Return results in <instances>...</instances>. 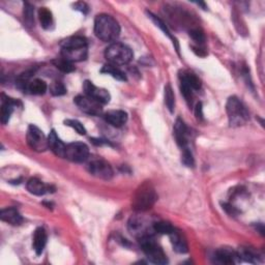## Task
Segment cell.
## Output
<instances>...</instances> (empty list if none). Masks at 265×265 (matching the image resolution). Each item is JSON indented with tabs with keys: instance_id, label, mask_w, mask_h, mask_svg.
<instances>
[{
	"instance_id": "8d00e7d4",
	"label": "cell",
	"mask_w": 265,
	"mask_h": 265,
	"mask_svg": "<svg viewBox=\"0 0 265 265\" xmlns=\"http://www.w3.org/2000/svg\"><path fill=\"white\" fill-rule=\"evenodd\" d=\"M195 116L198 120H203L204 115H203V107L202 103H198L195 108Z\"/></svg>"
},
{
	"instance_id": "f35d334b",
	"label": "cell",
	"mask_w": 265,
	"mask_h": 265,
	"mask_svg": "<svg viewBox=\"0 0 265 265\" xmlns=\"http://www.w3.org/2000/svg\"><path fill=\"white\" fill-rule=\"evenodd\" d=\"M223 208L226 210V212L228 213V214H230V215H237V214H239V212H237V210H236V208L235 207H233L232 205H230V204H227V203H224L223 204Z\"/></svg>"
},
{
	"instance_id": "1f68e13d",
	"label": "cell",
	"mask_w": 265,
	"mask_h": 265,
	"mask_svg": "<svg viewBox=\"0 0 265 265\" xmlns=\"http://www.w3.org/2000/svg\"><path fill=\"white\" fill-rule=\"evenodd\" d=\"M50 93L54 96H65L67 94V88L63 85L61 82H53V83L50 85Z\"/></svg>"
},
{
	"instance_id": "4316f807",
	"label": "cell",
	"mask_w": 265,
	"mask_h": 265,
	"mask_svg": "<svg viewBox=\"0 0 265 265\" xmlns=\"http://www.w3.org/2000/svg\"><path fill=\"white\" fill-rule=\"evenodd\" d=\"M164 98H165V105L167 107L170 113L174 112L175 109V96L173 93V89L170 84H167L165 86V90H164Z\"/></svg>"
},
{
	"instance_id": "603a6c76",
	"label": "cell",
	"mask_w": 265,
	"mask_h": 265,
	"mask_svg": "<svg viewBox=\"0 0 265 265\" xmlns=\"http://www.w3.org/2000/svg\"><path fill=\"white\" fill-rule=\"evenodd\" d=\"M47 88L48 86L46 84V82L41 79H34L33 81H30L26 87V89L28 90L31 95L35 96L44 95L46 91H47Z\"/></svg>"
},
{
	"instance_id": "f1b7e54d",
	"label": "cell",
	"mask_w": 265,
	"mask_h": 265,
	"mask_svg": "<svg viewBox=\"0 0 265 265\" xmlns=\"http://www.w3.org/2000/svg\"><path fill=\"white\" fill-rule=\"evenodd\" d=\"M174 230L175 228L167 222H158L153 224V231L159 234L170 235Z\"/></svg>"
},
{
	"instance_id": "ac0fdd59",
	"label": "cell",
	"mask_w": 265,
	"mask_h": 265,
	"mask_svg": "<svg viewBox=\"0 0 265 265\" xmlns=\"http://www.w3.org/2000/svg\"><path fill=\"white\" fill-rule=\"evenodd\" d=\"M104 118L112 126L120 127L127 121V114L122 110H111L105 114Z\"/></svg>"
},
{
	"instance_id": "836d02e7",
	"label": "cell",
	"mask_w": 265,
	"mask_h": 265,
	"mask_svg": "<svg viewBox=\"0 0 265 265\" xmlns=\"http://www.w3.org/2000/svg\"><path fill=\"white\" fill-rule=\"evenodd\" d=\"M181 163L184 164L187 167H193L194 166V158L193 154H192L191 150L188 147L182 148V153H181Z\"/></svg>"
},
{
	"instance_id": "7402d4cb",
	"label": "cell",
	"mask_w": 265,
	"mask_h": 265,
	"mask_svg": "<svg viewBox=\"0 0 265 265\" xmlns=\"http://www.w3.org/2000/svg\"><path fill=\"white\" fill-rule=\"evenodd\" d=\"M147 15H148V17L150 18V19L152 20V22H153L155 25H157V26L159 27V28H160V29H161V30L164 32V34L167 35L168 38H169V39L172 41L173 45L175 46V49H176L177 53H179V46H178V42H177V40L174 38V36H173V34L170 32V30L168 29L167 25L165 24V22H164L163 20H161L159 17H157V16H155V15H153V14H152V13H150V12H147Z\"/></svg>"
},
{
	"instance_id": "cb8c5ba5",
	"label": "cell",
	"mask_w": 265,
	"mask_h": 265,
	"mask_svg": "<svg viewBox=\"0 0 265 265\" xmlns=\"http://www.w3.org/2000/svg\"><path fill=\"white\" fill-rule=\"evenodd\" d=\"M100 72H103V74L106 75H110L111 77H113L118 81H126V76L124 72L120 69H118V67L111 65V63L105 65L103 69L100 70Z\"/></svg>"
},
{
	"instance_id": "52a82bcc",
	"label": "cell",
	"mask_w": 265,
	"mask_h": 265,
	"mask_svg": "<svg viewBox=\"0 0 265 265\" xmlns=\"http://www.w3.org/2000/svg\"><path fill=\"white\" fill-rule=\"evenodd\" d=\"M87 169L91 175L96 178L110 180L113 177V169L110 164L100 158H94L88 161Z\"/></svg>"
},
{
	"instance_id": "8992f818",
	"label": "cell",
	"mask_w": 265,
	"mask_h": 265,
	"mask_svg": "<svg viewBox=\"0 0 265 265\" xmlns=\"http://www.w3.org/2000/svg\"><path fill=\"white\" fill-rule=\"evenodd\" d=\"M141 249L146 255V257L154 264H167L168 259L161 246L155 242L152 235L144 236L139 240Z\"/></svg>"
},
{
	"instance_id": "9a60e30c",
	"label": "cell",
	"mask_w": 265,
	"mask_h": 265,
	"mask_svg": "<svg viewBox=\"0 0 265 265\" xmlns=\"http://www.w3.org/2000/svg\"><path fill=\"white\" fill-rule=\"evenodd\" d=\"M18 105H21L18 100L11 98L8 96H2V104H1V115H0V120H1L2 124H6L11 120V116L14 112V108Z\"/></svg>"
},
{
	"instance_id": "7c38bea8",
	"label": "cell",
	"mask_w": 265,
	"mask_h": 265,
	"mask_svg": "<svg viewBox=\"0 0 265 265\" xmlns=\"http://www.w3.org/2000/svg\"><path fill=\"white\" fill-rule=\"evenodd\" d=\"M83 89H84L85 96L96 99V102L100 103L102 105L108 104L109 102H110L111 96L110 94H109V91L104 88L96 87L93 82L85 81L83 84Z\"/></svg>"
},
{
	"instance_id": "5b68a950",
	"label": "cell",
	"mask_w": 265,
	"mask_h": 265,
	"mask_svg": "<svg viewBox=\"0 0 265 265\" xmlns=\"http://www.w3.org/2000/svg\"><path fill=\"white\" fill-rule=\"evenodd\" d=\"M105 57L109 63L118 66H125L134 57V53L130 47L122 43H113L105 51Z\"/></svg>"
},
{
	"instance_id": "8fae6325",
	"label": "cell",
	"mask_w": 265,
	"mask_h": 265,
	"mask_svg": "<svg viewBox=\"0 0 265 265\" xmlns=\"http://www.w3.org/2000/svg\"><path fill=\"white\" fill-rule=\"evenodd\" d=\"M74 102L82 112L91 116H99L103 113V105L87 96H77Z\"/></svg>"
},
{
	"instance_id": "f546056e",
	"label": "cell",
	"mask_w": 265,
	"mask_h": 265,
	"mask_svg": "<svg viewBox=\"0 0 265 265\" xmlns=\"http://www.w3.org/2000/svg\"><path fill=\"white\" fill-rule=\"evenodd\" d=\"M24 21L27 26H33L34 25V10L33 6L28 2L24 3V10H23Z\"/></svg>"
},
{
	"instance_id": "4fadbf2b",
	"label": "cell",
	"mask_w": 265,
	"mask_h": 265,
	"mask_svg": "<svg viewBox=\"0 0 265 265\" xmlns=\"http://www.w3.org/2000/svg\"><path fill=\"white\" fill-rule=\"evenodd\" d=\"M173 134H174V138L176 143L180 146L181 148L187 147L188 145V127L184 120L181 118H177L174 127H173Z\"/></svg>"
},
{
	"instance_id": "4dcf8cb0",
	"label": "cell",
	"mask_w": 265,
	"mask_h": 265,
	"mask_svg": "<svg viewBox=\"0 0 265 265\" xmlns=\"http://www.w3.org/2000/svg\"><path fill=\"white\" fill-rule=\"evenodd\" d=\"M237 253H239L241 260L243 259L244 261L250 262V263H256V262H257V255H256L255 253H253L248 248H241L240 250V252H237Z\"/></svg>"
},
{
	"instance_id": "9c48e42d",
	"label": "cell",
	"mask_w": 265,
	"mask_h": 265,
	"mask_svg": "<svg viewBox=\"0 0 265 265\" xmlns=\"http://www.w3.org/2000/svg\"><path fill=\"white\" fill-rule=\"evenodd\" d=\"M65 158L74 163H84L89 160V148L85 143L72 142L67 145Z\"/></svg>"
},
{
	"instance_id": "e575fe53",
	"label": "cell",
	"mask_w": 265,
	"mask_h": 265,
	"mask_svg": "<svg viewBox=\"0 0 265 265\" xmlns=\"http://www.w3.org/2000/svg\"><path fill=\"white\" fill-rule=\"evenodd\" d=\"M65 124L72 127V129H74L79 135H86L87 133L85 126L76 120H65Z\"/></svg>"
},
{
	"instance_id": "44dd1931",
	"label": "cell",
	"mask_w": 265,
	"mask_h": 265,
	"mask_svg": "<svg viewBox=\"0 0 265 265\" xmlns=\"http://www.w3.org/2000/svg\"><path fill=\"white\" fill-rule=\"evenodd\" d=\"M173 250L179 254H186L189 251V246L186 239L178 231L174 230L170 235Z\"/></svg>"
},
{
	"instance_id": "ba28073f",
	"label": "cell",
	"mask_w": 265,
	"mask_h": 265,
	"mask_svg": "<svg viewBox=\"0 0 265 265\" xmlns=\"http://www.w3.org/2000/svg\"><path fill=\"white\" fill-rule=\"evenodd\" d=\"M26 140L30 146V148L38 152L45 151L46 149L49 148L48 137H46L43 131L33 124L29 125L28 130H27Z\"/></svg>"
},
{
	"instance_id": "d6a6232c",
	"label": "cell",
	"mask_w": 265,
	"mask_h": 265,
	"mask_svg": "<svg viewBox=\"0 0 265 265\" xmlns=\"http://www.w3.org/2000/svg\"><path fill=\"white\" fill-rule=\"evenodd\" d=\"M190 36H191V39L199 46V47L201 45H203L205 42V35L200 28H193L192 30H190Z\"/></svg>"
},
{
	"instance_id": "3957f363",
	"label": "cell",
	"mask_w": 265,
	"mask_h": 265,
	"mask_svg": "<svg viewBox=\"0 0 265 265\" xmlns=\"http://www.w3.org/2000/svg\"><path fill=\"white\" fill-rule=\"evenodd\" d=\"M158 200V195L155 193V190L150 182H144L141 185L133 197L132 206L136 212H146L150 209L155 201Z\"/></svg>"
},
{
	"instance_id": "5bb4252c",
	"label": "cell",
	"mask_w": 265,
	"mask_h": 265,
	"mask_svg": "<svg viewBox=\"0 0 265 265\" xmlns=\"http://www.w3.org/2000/svg\"><path fill=\"white\" fill-rule=\"evenodd\" d=\"M48 146L57 157L65 158L67 145L59 139V137L54 130H52L48 136Z\"/></svg>"
},
{
	"instance_id": "e0dca14e",
	"label": "cell",
	"mask_w": 265,
	"mask_h": 265,
	"mask_svg": "<svg viewBox=\"0 0 265 265\" xmlns=\"http://www.w3.org/2000/svg\"><path fill=\"white\" fill-rule=\"evenodd\" d=\"M26 188L30 194L35 195V196H43L45 194L49 193V192L52 190V187L45 185L42 180H40L39 178H34V177L30 178L28 181H27Z\"/></svg>"
},
{
	"instance_id": "74e56055",
	"label": "cell",
	"mask_w": 265,
	"mask_h": 265,
	"mask_svg": "<svg viewBox=\"0 0 265 265\" xmlns=\"http://www.w3.org/2000/svg\"><path fill=\"white\" fill-rule=\"evenodd\" d=\"M75 10L80 11L81 13H83V14H87L88 5L85 2H77L75 4Z\"/></svg>"
},
{
	"instance_id": "83f0119b",
	"label": "cell",
	"mask_w": 265,
	"mask_h": 265,
	"mask_svg": "<svg viewBox=\"0 0 265 265\" xmlns=\"http://www.w3.org/2000/svg\"><path fill=\"white\" fill-rule=\"evenodd\" d=\"M52 63L56 69H58L62 72H67V74L68 72H72L75 71V67L72 66V63L71 61L65 59L63 57L52 60Z\"/></svg>"
},
{
	"instance_id": "277c9868",
	"label": "cell",
	"mask_w": 265,
	"mask_h": 265,
	"mask_svg": "<svg viewBox=\"0 0 265 265\" xmlns=\"http://www.w3.org/2000/svg\"><path fill=\"white\" fill-rule=\"evenodd\" d=\"M226 112L228 120H229V124L233 127L244 125L249 121V112L239 97L231 96L228 98L226 104Z\"/></svg>"
},
{
	"instance_id": "6da1fadb",
	"label": "cell",
	"mask_w": 265,
	"mask_h": 265,
	"mask_svg": "<svg viewBox=\"0 0 265 265\" xmlns=\"http://www.w3.org/2000/svg\"><path fill=\"white\" fill-rule=\"evenodd\" d=\"M60 47L61 57L71 61L72 63L83 61L87 58V41L83 36H71V38L61 42Z\"/></svg>"
},
{
	"instance_id": "30bf717a",
	"label": "cell",
	"mask_w": 265,
	"mask_h": 265,
	"mask_svg": "<svg viewBox=\"0 0 265 265\" xmlns=\"http://www.w3.org/2000/svg\"><path fill=\"white\" fill-rule=\"evenodd\" d=\"M127 229H129V232L133 236L140 240L144 236L152 235L151 230H153V226L150 227L149 223L145 218L138 216H134L127 222Z\"/></svg>"
},
{
	"instance_id": "2e32d148",
	"label": "cell",
	"mask_w": 265,
	"mask_h": 265,
	"mask_svg": "<svg viewBox=\"0 0 265 265\" xmlns=\"http://www.w3.org/2000/svg\"><path fill=\"white\" fill-rule=\"evenodd\" d=\"M0 218H1V221L13 226H19L23 223V217L21 214L15 207H7L2 209L1 213H0Z\"/></svg>"
},
{
	"instance_id": "d6986e66",
	"label": "cell",
	"mask_w": 265,
	"mask_h": 265,
	"mask_svg": "<svg viewBox=\"0 0 265 265\" xmlns=\"http://www.w3.org/2000/svg\"><path fill=\"white\" fill-rule=\"evenodd\" d=\"M216 259L222 264H234L241 261L239 253L229 249H220L216 252Z\"/></svg>"
},
{
	"instance_id": "7a4b0ae2",
	"label": "cell",
	"mask_w": 265,
	"mask_h": 265,
	"mask_svg": "<svg viewBox=\"0 0 265 265\" xmlns=\"http://www.w3.org/2000/svg\"><path fill=\"white\" fill-rule=\"evenodd\" d=\"M95 34L105 43L114 42L120 34V23L110 15L100 14L95 20Z\"/></svg>"
},
{
	"instance_id": "d4e9b609",
	"label": "cell",
	"mask_w": 265,
	"mask_h": 265,
	"mask_svg": "<svg viewBox=\"0 0 265 265\" xmlns=\"http://www.w3.org/2000/svg\"><path fill=\"white\" fill-rule=\"evenodd\" d=\"M39 19L44 29H50L53 25V15L47 7H41L39 10Z\"/></svg>"
},
{
	"instance_id": "484cf974",
	"label": "cell",
	"mask_w": 265,
	"mask_h": 265,
	"mask_svg": "<svg viewBox=\"0 0 265 265\" xmlns=\"http://www.w3.org/2000/svg\"><path fill=\"white\" fill-rule=\"evenodd\" d=\"M180 81L185 82L187 85H189L193 90H199L201 88V81L200 79L192 72H182L179 76Z\"/></svg>"
},
{
	"instance_id": "ffe728a7",
	"label": "cell",
	"mask_w": 265,
	"mask_h": 265,
	"mask_svg": "<svg viewBox=\"0 0 265 265\" xmlns=\"http://www.w3.org/2000/svg\"><path fill=\"white\" fill-rule=\"evenodd\" d=\"M46 243H47V232L44 228H38L34 232L32 242V248L36 255H41L44 252Z\"/></svg>"
},
{
	"instance_id": "d590c367",
	"label": "cell",
	"mask_w": 265,
	"mask_h": 265,
	"mask_svg": "<svg viewBox=\"0 0 265 265\" xmlns=\"http://www.w3.org/2000/svg\"><path fill=\"white\" fill-rule=\"evenodd\" d=\"M180 90L182 96H185L187 102L191 105L192 104V99H193V89H192L189 85H187L185 82L180 81Z\"/></svg>"
}]
</instances>
